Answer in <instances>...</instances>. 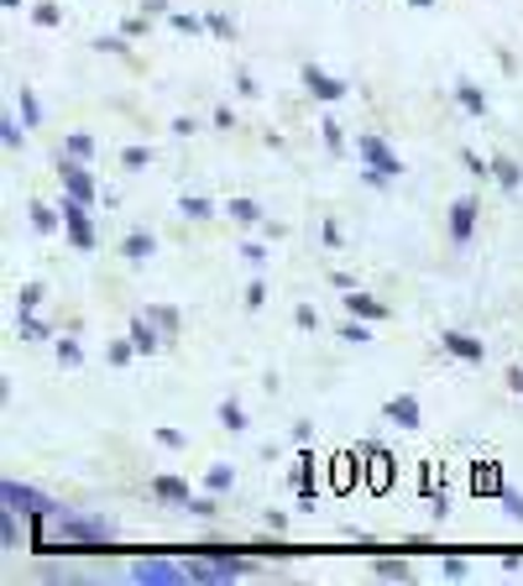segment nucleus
<instances>
[{
	"instance_id": "48",
	"label": "nucleus",
	"mask_w": 523,
	"mask_h": 586,
	"mask_svg": "<svg viewBox=\"0 0 523 586\" xmlns=\"http://www.w3.org/2000/svg\"><path fill=\"white\" fill-rule=\"evenodd\" d=\"M5 11H22V0H5Z\"/></svg>"
},
{
	"instance_id": "30",
	"label": "nucleus",
	"mask_w": 523,
	"mask_h": 586,
	"mask_svg": "<svg viewBox=\"0 0 523 586\" xmlns=\"http://www.w3.org/2000/svg\"><path fill=\"white\" fill-rule=\"evenodd\" d=\"M377 576H387V582H404L408 565L404 561H377Z\"/></svg>"
},
{
	"instance_id": "20",
	"label": "nucleus",
	"mask_w": 523,
	"mask_h": 586,
	"mask_svg": "<svg viewBox=\"0 0 523 586\" xmlns=\"http://www.w3.org/2000/svg\"><path fill=\"white\" fill-rule=\"evenodd\" d=\"M225 215H231V220H241V226H252V220H262V210L252 205V199H231V210H225Z\"/></svg>"
},
{
	"instance_id": "14",
	"label": "nucleus",
	"mask_w": 523,
	"mask_h": 586,
	"mask_svg": "<svg viewBox=\"0 0 523 586\" xmlns=\"http://www.w3.org/2000/svg\"><path fill=\"white\" fill-rule=\"evenodd\" d=\"M387 420L398 424V429H419V403H414V399H393V403H387Z\"/></svg>"
},
{
	"instance_id": "24",
	"label": "nucleus",
	"mask_w": 523,
	"mask_h": 586,
	"mask_svg": "<svg viewBox=\"0 0 523 586\" xmlns=\"http://www.w3.org/2000/svg\"><path fill=\"white\" fill-rule=\"evenodd\" d=\"M220 424H225V429H246V414H241V403H220Z\"/></svg>"
},
{
	"instance_id": "2",
	"label": "nucleus",
	"mask_w": 523,
	"mask_h": 586,
	"mask_svg": "<svg viewBox=\"0 0 523 586\" xmlns=\"http://www.w3.org/2000/svg\"><path fill=\"white\" fill-rule=\"evenodd\" d=\"M0 503L5 508H16V514H32V518H48L53 503L43 493H32V487H22V482H0Z\"/></svg>"
},
{
	"instance_id": "47",
	"label": "nucleus",
	"mask_w": 523,
	"mask_h": 586,
	"mask_svg": "<svg viewBox=\"0 0 523 586\" xmlns=\"http://www.w3.org/2000/svg\"><path fill=\"white\" fill-rule=\"evenodd\" d=\"M508 382H513V388L523 393V367H513V372H508Z\"/></svg>"
},
{
	"instance_id": "49",
	"label": "nucleus",
	"mask_w": 523,
	"mask_h": 586,
	"mask_svg": "<svg viewBox=\"0 0 523 586\" xmlns=\"http://www.w3.org/2000/svg\"><path fill=\"white\" fill-rule=\"evenodd\" d=\"M408 5H434V0H408Z\"/></svg>"
},
{
	"instance_id": "34",
	"label": "nucleus",
	"mask_w": 523,
	"mask_h": 586,
	"mask_svg": "<svg viewBox=\"0 0 523 586\" xmlns=\"http://www.w3.org/2000/svg\"><path fill=\"white\" fill-rule=\"evenodd\" d=\"M0 141H5V147H22V126H16V120H0Z\"/></svg>"
},
{
	"instance_id": "32",
	"label": "nucleus",
	"mask_w": 523,
	"mask_h": 586,
	"mask_svg": "<svg viewBox=\"0 0 523 586\" xmlns=\"http://www.w3.org/2000/svg\"><path fill=\"white\" fill-rule=\"evenodd\" d=\"M319 131H325V141H330L335 152H340V147H346V131H340V120H325V126H319Z\"/></svg>"
},
{
	"instance_id": "7",
	"label": "nucleus",
	"mask_w": 523,
	"mask_h": 586,
	"mask_svg": "<svg viewBox=\"0 0 523 586\" xmlns=\"http://www.w3.org/2000/svg\"><path fill=\"white\" fill-rule=\"evenodd\" d=\"M58 179H63V188H69L73 199H95V179H90V168H84V158H69V163L58 168Z\"/></svg>"
},
{
	"instance_id": "18",
	"label": "nucleus",
	"mask_w": 523,
	"mask_h": 586,
	"mask_svg": "<svg viewBox=\"0 0 523 586\" xmlns=\"http://www.w3.org/2000/svg\"><path fill=\"white\" fill-rule=\"evenodd\" d=\"M455 100H461L472 116H481V111H487V94L476 90V84H455Z\"/></svg>"
},
{
	"instance_id": "15",
	"label": "nucleus",
	"mask_w": 523,
	"mask_h": 586,
	"mask_svg": "<svg viewBox=\"0 0 523 586\" xmlns=\"http://www.w3.org/2000/svg\"><path fill=\"white\" fill-rule=\"evenodd\" d=\"M131 346H137L142 356H152L158 346H163V341H158V330H152V320H137V325H131Z\"/></svg>"
},
{
	"instance_id": "38",
	"label": "nucleus",
	"mask_w": 523,
	"mask_h": 586,
	"mask_svg": "<svg viewBox=\"0 0 523 586\" xmlns=\"http://www.w3.org/2000/svg\"><path fill=\"white\" fill-rule=\"evenodd\" d=\"M131 352H137L131 341H116V346H111V361H116V367H120V361H131Z\"/></svg>"
},
{
	"instance_id": "28",
	"label": "nucleus",
	"mask_w": 523,
	"mask_h": 586,
	"mask_svg": "<svg viewBox=\"0 0 523 586\" xmlns=\"http://www.w3.org/2000/svg\"><path fill=\"white\" fill-rule=\"evenodd\" d=\"M120 163H126V168H147V163H152V152H147V147H126V152H120Z\"/></svg>"
},
{
	"instance_id": "41",
	"label": "nucleus",
	"mask_w": 523,
	"mask_h": 586,
	"mask_svg": "<svg viewBox=\"0 0 523 586\" xmlns=\"http://www.w3.org/2000/svg\"><path fill=\"white\" fill-rule=\"evenodd\" d=\"M37 26H58V5H37Z\"/></svg>"
},
{
	"instance_id": "19",
	"label": "nucleus",
	"mask_w": 523,
	"mask_h": 586,
	"mask_svg": "<svg viewBox=\"0 0 523 586\" xmlns=\"http://www.w3.org/2000/svg\"><path fill=\"white\" fill-rule=\"evenodd\" d=\"M492 179H498L502 188H519L523 173H519V163H513V158H498V163H492Z\"/></svg>"
},
{
	"instance_id": "29",
	"label": "nucleus",
	"mask_w": 523,
	"mask_h": 586,
	"mask_svg": "<svg viewBox=\"0 0 523 586\" xmlns=\"http://www.w3.org/2000/svg\"><path fill=\"white\" fill-rule=\"evenodd\" d=\"M32 226H37V231H53V226H58V215H53L48 205H32Z\"/></svg>"
},
{
	"instance_id": "25",
	"label": "nucleus",
	"mask_w": 523,
	"mask_h": 586,
	"mask_svg": "<svg viewBox=\"0 0 523 586\" xmlns=\"http://www.w3.org/2000/svg\"><path fill=\"white\" fill-rule=\"evenodd\" d=\"M22 120L26 126H37V120H43V105L32 100V90H22Z\"/></svg>"
},
{
	"instance_id": "35",
	"label": "nucleus",
	"mask_w": 523,
	"mask_h": 586,
	"mask_svg": "<svg viewBox=\"0 0 523 586\" xmlns=\"http://www.w3.org/2000/svg\"><path fill=\"white\" fill-rule=\"evenodd\" d=\"M502 508H508V514L523 524V493H508V487H502Z\"/></svg>"
},
{
	"instance_id": "5",
	"label": "nucleus",
	"mask_w": 523,
	"mask_h": 586,
	"mask_svg": "<svg viewBox=\"0 0 523 586\" xmlns=\"http://www.w3.org/2000/svg\"><path fill=\"white\" fill-rule=\"evenodd\" d=\"M131 576L147 586H173V582H189V571L184 565H173V561H137L131 565Z\"/></svg>"
},
{
	"instance_id": "9",
	"label": "nucleus",
	"mask_w": 523,
	"mask_h": 586,
	"mask_svg": "<svg viewBox=\"0 0 523 586\" xmlns=\"http://www.w3.org/2000/svg\"><path fill=\"white\" fill-rule=\"evenodd\" d=\"M472 493L476 497H502V467H498V461H476Z\"/></svg>"
},
{
	"instance_id": "39",
	"label": "nucleus",
	"mask_w": 523,
	"mask_h": 586,
	"mask_svg": "<svg viewBox=\"0 0 523 586\" xmlns=\"http://www.w3.org/2000/svg\"><path fill=\"white\" fill-rule=\"evenodd\" d=\"M158 446H167V450H178V446H184V435H178V429H158Z\"/></svg>"
},
{
	"instance_id": "4",
	"label": "nucleus",
	"mask_w": 523,
	"mask_h": 586,
	"mask_svg": "<svg viewBox=\"0 0 523 586\" xmlns=\"http://www.w3.org/2000/svg\"><path fill=\"white\" fill-rule=\"evenodd\" d=\"M361 467H367V487H372V493H387V487H393V456H387V450L367 446L361 450Z\"/></svg>"
},
{
	"instance_id": "21",
	"label": "nucleus",
	"mask_w": 523,
	"mask_h": 586,
	"mask_svg": "<svg viewBox=\"0 0 523 586\" xmlns=\"http://www.w3.org/2000/svg\"><path fill=\"white\" fill-rule=\"evenodd\" d=\"M0 540H5V550H16V540H22V529H16V508H5V518H0Z\"/></svg>"
},
{
	"instance_id": "31",
	"label": "nucleus",
	"mask_w": 523,
	"mask_h": 586,
	"mask_svg": "<svg viewBox=\"0 0 523 586\" xmlns=\"http://www.w3.org/2000/svg\"><path fill=\"white\" fill-rule=\"evenodd\" d=\"M16 299H22V309H37V305H43V283H26Z\"/></svg>"
},
{
	"instance_id": "42",
	"label": "nucleus",
	"mask_w": 523,
	"mask_h": 586,
	"mask_svg": "<svg viewBox=\"0 0 523 586\" xmlns=\"http://www.w3.org/2000/svg\"><path fill=\"white\" fill-rule=\"evenodd\" d=\"M241 257L252 262V267H262V262H267V246H241Z\"/></svg>"
},
{
	"instance_id": "22",
	"label": "nucleus",
	"mask_w": 523,
	"mask_h": 586,
	"mask_svg": "<svg viewBox=\"0 0 523 586\" xmlns=\"http://www.w3.org/2000/svg\"><path fill=\"white\" fill-rule=\"evenodd\" d=\"M79 361H84L79 341H69V335H63V341H58V367H79Z\"/></svg>"
},
{
	"instance_id": "46",
	"label": "nucleus",
	"mask_w": 523,
	"mask_h": 586,
	"mask_svg": "<svg viewBox=\"0 0 523 586\" xmlns=\"http://www.w3.org/2000/svg\"><path fill=\"white\" fill-rule=\"evenodd\" d=\"M246 305H252V309L267 305V288H262V283H252V288H246Z\"/></svg>"
},
{
	"instance_id": "45",
	"label": "nucleus",
	"mask_w": 523,
	"mask_h": 586,
	"mask_svg": "<svg viewBox=\"0 0 523 586\" xmlns=\"http://www.w3.org/2000/svg\"><path fill=\"white\" fill-rule=\"evenodd\" d=\"M173 26H178V32H189V37H194V32H199L205 22H199V16H173Z\"/></svg>"
},
{
	"instance_id": "16",
	"label": "nucleus",
	"mask_w": 523,
	"mask_h": 586,
	"mask_svg": "<svg viewBox=\"0 0 523 586\" xmlns=\"http://www.w3.org/2000/svg\"><path fill=\"white\" fill-rule=\"evenodd\" d=\"M346 309H351V314H361V320H382V314H387V305H382V299H367V294H351V299H346Z\"/></svg>"
},
{
	"instance_id": "37",
	"label": "nucleus",
	"mask_w": 523,
	"mask_h": 586,
	"mask_svg": "<svg viewBox=\"0 0 523 586\" xmlns=\"http://www.w3.org/2000/svg\"><path fill=\"white\" fill-rule=\"evenodd\" d=\"M340 341H351V346H367L372 335H367V325H346V330H340Z\"/></svg>"
},
{
	"instance_id": "44",
	"label": "nucleus",
	"mask_w": 523,
	"mask_h": 586,
	"mask_svg": "<svg viewBox=\"0 0 523 586\" xmlns=\"http://www.w3.org/2000/svg\"><path fill=\"white\" fill-rule=\"evenodd\" d=\"M445 576H451V582H461V576H466V561H461V555H451V561H445Z\"/></svg>"
},
{
	"instance_id": "23",
	"label": "nucleus",
	"mask_w": 523,
	"mask_h": 586,
	"mask_svg": "<svg viewBox=\"0 0 523 586\" xmlns=\"http://www.w3.org/2000/svg\"><path fill=\"white\" fill-rule=\"evenodd\" d=\"M16 330H22V341H43V335H48V330L32 320V309H22V314H16Z\"/></svg>"
},
{
	"instance_id": "3",
	"label": "nucleus",
	"mask_w": 523,
	"mask_h": 586,
	"mask_svg": "<svg viewBox=\"0 0 523 586\" xmlns=\"http://www.w3.org/2000/svg\"><path fill=\"white\" fill-rule=\"evenodd\" d=\"M63 226H69V241L79 252H90L95 246V226H90V210H84V199H63Z\"/></svg>"
},
{
	"instance_id": "6",
	"label": "nucleus",
	"mask_w": 523,
	"mask_h": 586,
	"mask_svg": "<svg viewBox=\"0 0 523 586\" xmlns=\"http://www.w3.org/2000/svg\"><path fill=\"white\" fill-rule=\"evenodd\" d=\"M357 152L367 158V168H377L382 179H398V173H404V163H398V158H393L377 137H357Z\"/></svg>"
},
{
	"instance_id": "43",
	"label": "nucleus",
	"mask_w": 523,
	"mask_h": 586,
	"mask_svg": "<svg viewBox=\"0 0 523 586\" xmlns=\"http://www.w3.org/2000/svg\"><path fill=\"white\" fill-rule=\"evenodd\" d=\"M293 320H299V325H304V330H314V325H319V314H314L310 305H299V314H293Z\"/></svg>"
},
{
	"instance_id": "33",
	"label": "nucleus",
	"mask_w": 523,
	"mask_h": 586,
	"mask_svg": "<svg viewBox=\"0 0 523 586\" xmlns=\"http://www.w3.org/2000/svg\"><path fill=\"white\" fill-rule=\"evenodd\" d=\"M184 215H189V220H205V215H210V199H199V194L184 199Z\"/></svg>"
},
{
	"instance_id": "26",
	"label": "nucleus",
	"mask_w": 523,
	"mask_h": 586,
	"mask_svg": "<svg viewBox=\"0 0 523 586\" xmlns=\"http://www.w3.org/2000/svg\"><path fill=\"white\" fill-rule=\"evenodd\" d=\"M205 482H210V493H225V487H231L236 476H231V467H214L210 476H205Z\"/></svg>"
},
{
	"instance_id": "36",
	"label": "nucleus",
	"mask_w": 523,
	"mask_h": 586,
	"mask_svg": "<svg viewBox=\"0 0 523 586\" xmlns=\"http://www.w3.org/2000/svg\"><path fill=\"white\" fill-rule=\"evenodd\" d=\"M147 320H152V325H163V330H178V314H173V309H152Z\"/></svg>"
},
{
	"instance_id": "1",
	"label": "nucleus",
	"mask_w": 523,
	"mask_h": 586,
	"mask_svg": "<svg viewBox=\"0 0 523 586\" xmlns=\"http://www.w3.org/2000/svg\"><path fill=\"white\" fill-rule=\"evenodd\" d=\"M58 540L105 544V540H116V524L111 518H58Z\"/></svg>"
},
{
	"instance_id": "40",
	"label": "nucleus",
	"mask_w": 523,
	"mask_h": 586,
	"mask_svg": "<svg viewBox=\"0 0 523 586\" xmlns=\"http://www.w3.org/2000/svg\"><path fill=\"white\" fill-rule=\"evenodd\" d=\"M189 514H199V518H210V514H214V497H194V503H189Z\"/></svg>"
},
{
	"instance_id": "17",
	"label": "nucleus",
	"mask_w": 523,
	"mask_h": 586,
	"mask_svg": "<svg viewBox=\"0 0 523 586\" xmlns=\"http://www.w3.org/2000/svg\"><path fill=\"white\" fill-rule=\"evenodd\" d=\"M120 252H126L131 262H147V257H152V235H147V231H131L126 241H120Z\"/></svg>"
},
{
	"instance_id": "12",
	"label": "nucleus",
	"mask_w": 523,
	"mask_h": 586,
	"mask_svg": "<svg viewBox=\"0 0 523 586\" xmlns=\"http://www.w3.org/2000/svg\"><path fill=\"white\" fill-rule=\"evenodd\" d=\"M440 346H445V352L451 356H461V361H481V341H472V335H461V330H451V335H440Z\"/></svg>"
},
{
	"instance_id": "10",
	"label": "nucleus",
	"mask_w": 523,
	"mask_h": 586,
	"mask_svg": "<svg viewBox=\"0 0 523 586\" xmlns=\"http://www.w3.org/2000/svg\"><path fill=\"white\" fill-rule=\"evenodd\" d=\"M304 90L314 94V100H340V94H346V84H340V79H330V73L325 69H304Z\"/></svg>"
},
{
	"instance_id": "8",
	"label": "nucleus",
	"mask_w": 523,
	"mask_h": 586,
	"mask_svg": "<svg viewBox=\"0 0 523 586\" xmlns=\"http://www.w3.org/2000/svg\"><path fill=\"white\" fill-rule=\"evenodd\" d=\"M357 482H367L361 456H335V461H330V493H351Z\"/></svg>"
},
{
	"instance_id": "13",
	"label": "nucleus",
	"mask_w": 523,
	"mask_h": 586,
	"mask_svg": "<svg viewBox=\"0 0 523 586\" xmlns=\"http://www.w3.org/2000/svg\"><path fill=\"white\" fill-rule=\"evenodd\" d=\"M152 493L163 497V503H178V508H189V503H194L189 482H178V476H158V482H152Z\"/></svg>"
},
{
	"instance_id": "27",
	"label": "nucleus",
	"mask_w": 523,
	"mask_h": 586,
	"mask_svg": "<svg viewBox=\"0 0 523 586\" xmlns=\"http://www.w3.org/2000/svg\"><path fill=\"white\" fill-rule=\"evenodd\" d=\"M90 152H95V141L84 137V131H73V137H69V158H90Z\"/></svg>"
},
{
	"instance_id": "11",
	"label": "nucleus",
	"mask_w": 523,
	"mask_h": 586,
	"mask_svg": "<svg viewBox=\"0 0 523 586\" xmlns=\"http://www.w3.org/2000/svg\"><path fill=\"white\" fill-rule=\"evenodd\" d=\"M476 231V199H455L451 205V235L455 241H472Z\"/></svg>"
}]
</instances>
